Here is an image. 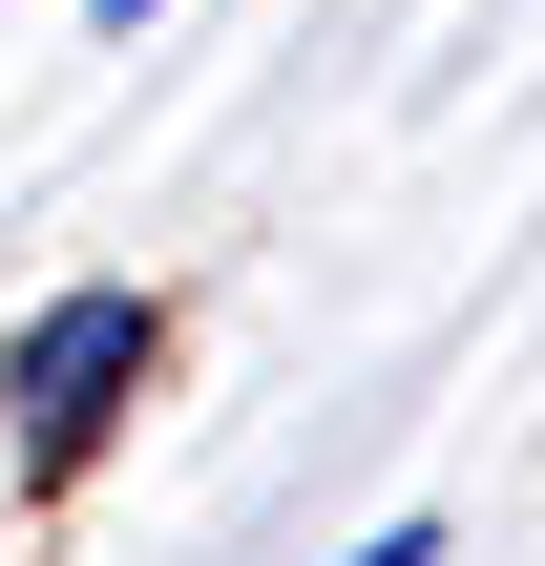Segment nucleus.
<instances>
[{"label": "nucleus", "mask_w": 545, "mask_h": 566, "mask_svg": "<svg viewBox=\"0 0 545 566\" xmlns=\"http://www.w3.org/2000/svg\"><path fill=\"white\" fill-rule=\"evenodd\" d=\"M126 399H147V294H126V273L42 294V315L0 336V420H21V462H84Z\"/></svg>", "instance_id": "nucleus-1"}, {"label": "nucleus", "mask_w": 545, "mask_h": 566, "mask_svg": "<svg viewBox=\"0 0 545 566\" xmlns=\"http://www.w3.org/2000/svg\"><path fill=\"white\" fill-rule=\"evenodd\" d=\"M357 566H462V546H441V525H378V546H357Z\"/></svg>", "instance_id": "nucleus-2"}, {"label": "nucleus", "mask_w": 545, "mask_h": 566, "mask_svg": "<svg viewBox=\"0 0 545 566\" xmlns=\"http://www.w3.org/2000/svg\"><path fill=\"white\" fill-rule=\"evenodd\" d=\"M84 21H105V42H147V21H168V0H84Z\"/></svg>", "instance_id": "nucleus-3"}]
</instances>
